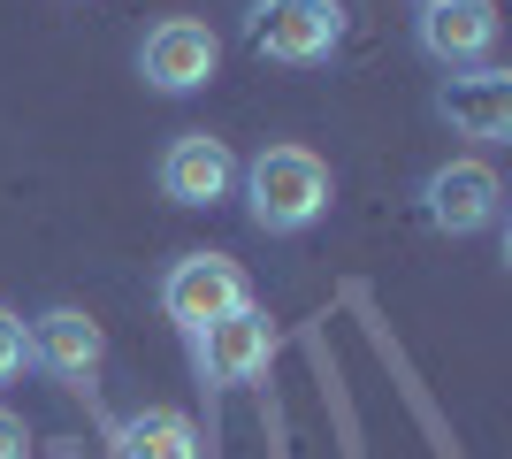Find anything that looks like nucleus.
Wrapping results in <instances>:
<instances>
[{
  "mask_svg": "<svg viewBox=\"0 0 512 459\" xmlns=\"http://www.w3.org/2000/svg\"><path fill=\"white\" fill-rule=\"evenodd\" d=\"M161 314H169L184 337H199L207 322H222V314H237V306H253V276H245V261H230V253H176L169 268H161Z\"/></svg>",
  "mask_w": 512,
  "mask_h": 459,
  "instance_id": "20e7f679",
  "label": "nucleus"
},
{
  "mask_svg": "<svg viewBox=\"0 0 512 459\" xmlns=\"http://www.w3.org/2000/svg\"><path fill=\"white\" fill-rule=\"evenodd\" d=\"M153 184H161L169 207H222V199H237V153H230V138L176 131L169 146H161V161H153Z\"/></svg>",
  "mask_w": 512,
  "mask_h": 459,
  "instance_id": "1a4fd4ad",
  "label": "nucleus"
},
{
  "mask_svg": "<svg viewBox=\"0 0 512 459\" xmlns=\"http://www.w3.org/2000/svg\"><path fill=\"white\" fill-rule=\"evenodd\" d=\"M214 69H222V39H214L199 16H161L146 39H138V77H146L153 92H169V100L214 85Z\"/></svg>",
  "mask_w": 512,
  "mask_h": 459,
  "instance_id": "0eeeda50",
  "label": "nucleus"
},
{
  "mask_svg": "<svg viewBox=\"0 0 512 459\" xmlns=\"http://www.w3.org/2000/svg\"><path fill=\"white\" fill-rule=\"evenodd\" d=\"M245 46L276 69H321L344 46L337 0H245Z\"/></svg>",
  "mask_w": 512,
  "mask_h": 459,
  "instance_id": "f03ea898",
  "label": "nucleus"
},
{
  "mask_svg": "<svg viewBox=\"0 0 512 459\" xmlns=\"http://www.w3.org/2000/svg\"><path fill=\"white\" fill-rule=\"evenodd\" d=\"M421 215L436 238H482L505 222V176L482 153H451L421 176Z\"/></svg>",
  "mask_w": 512,
  "mask_h": 459,
  "instance_id": "7ed1b4c3",
  "label": "nucleus"
},
{
  "mask_svg": "<svg viewBox=\"0 0 512 459\" xmlns=\"http://www.w3.org/2000/svg\"><path fill=\"white\" fill-rule=\"evenodd\" d=\"M421 8H428V0H421Z\"/></svg>",
  "mask_w": 512,
  "mask_h": 459,
  "instance_id": "4468645a",
  "label": "nucleus"
},
{
  "mask_svg": "<svg viewBox=\"0 0 512 459\" xmlns=\"http://www.w3.org/2000/svg\"><path fill=\"white\" fill-rule=\"evenodd\" d=\"M428 108H436V123H444L451 138H467V146H505V138H512V77L497 62L444 69Z\"/></svg>",
  "mask_w": 512,
  "mask_h": 459,
  "instance_id": "423d86ee",
  "label": "nucleus"
},
{
  "mask_svg": "<svg viewBox=\"0 0 512 459\" xmlns=\"http://www.w3.org/2000/svg\"><path fill=\"white\" fill-rule=\"evenodd\" d=\"M23 368H31V345H23V314H16V306H0V391H8Z\"/></svg>",
  "mask_w": 512,
  "mask_h": 459,
  "instance_id": "f8f14e48",
  "label": "nucleus"
},
{
  "mask_svg": "<svg viewBox=\"0 0 512 459\" xmlns=\"http://www.w3.org/2000/svg\"><path fill=\"white\" fill-rule=\"evenodd\" d=\"M192 345V375L207 398H230L245 391V383H260L268 375V360H276V322L260 314V306H237V314H222V322H207L199 337H184Z\"/></svg>",
  "mask_w": 512,
  "mask_h": 459,
  "instance_id": "39448f33",
  "label": "nucleus"
},
{
  "mask_svg": "<svg viewBox=\"0 0 512 459\" xmlns=\"http://www.w3.org/2000/svg\"><path fill=\"white\" fill-rule=\"evenodd\" d=\"M497 39H505L497 0H428L421 16H413V46L436 69H482L497 54Z\"/></svg>",
  "mask_w": 512,
  "mask_h": 459,
  "instance_id": "6e6552de",
  "label": "nucleus"
},
{
  "mask_svg": "<svg viewBox=\"0 0 512 459\" xmlns=\"http://www.w3.org/2000/svg\"><path fill=\"white\" fill-rule=\"evenodd\" d=\"M115 459H207V437L176 406H138L115 421Z\"/></svg>",
  "mask_w": 512,
  "mask_h": 459,
  "instance_id": "9b49d317",
  "label": "nucleus"
},
{
  "mask_svg": "<svg viewBox=\"0 0 512 459\" xmlns=\"http://www.w3.org/2000/svg\"><path fill=\"white\" fill-rule=\"evenodd\" d=\"M23 345H31V360H39L54 383H69V391H92L107 368V329L92 322L85 306H46V314H31L23 322Z\"/></svg>",
  "mask_w": 512,
  "mask_h": 459,
  "instance_id": "9d476101",
  "label": "nucleus"
},
{
  "mask_svg": "<svg viewBox=\"0 0 512 459\" xmlns=\"http://www.w3.org/2000/svg\"><path fill=\"white\" fill-rule=\"evenodd\" d=\"M237 199H245V222L260 238H306L329 199H337V176L314 146L299 138H268L253 161H237Z\"/></svg>",
  "mask_w": 512,
  "mask_h": 459,
  "instance_id": "f257e3e1",
  "label": "nucleus"
},
{
  "mask_svg": "<svg viewBox=\"0 0 512 459\" xmlns=\"http://www.w3.org/2000/svg\"><path fill=\"white\" fill-rule=\"evenodd\" d=\"M0 459H31V421L0 406Z\"/></svg>",
  "mask_w": 512,
  "mask_h": 459,
  "instance_id": "ddd939ff",
  "label": "nucleus"
}]
</instances>
